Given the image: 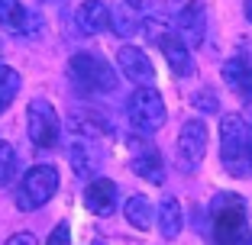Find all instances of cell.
I'll return each instance as SVG.
<instances>
[{"instance_id": "1", "label": "cell", "mask_w": 252, "mask_h": 245, "mask_svg": "<svg viewBox=\"0 0 252 245\" xmlns=\"http://www.w3.org/2000/svg\"><path fill=\"white\" fill-rule=\"evenodd\" d=\"M210 223L217 245H246V203L239 193H217L210 200Z\"/></svg>"}, {"instance_id": "2", "label": "cell", "mask_w": 252, "mask_h": 245, "mask_svg": "<svg viewBox=\"0 0 252 245\" xmlns=\"http://www.w3.org/2000/svg\"><path fill=\"white\" fill-rule=\"evenodd\" d=\"M220 158L230 168V174L246 178L252 171L249 164V126L243 116H223L220 119Z\"/></svg>"}, {"instance_id": "3", "label": "cell", "mask_w": 252, "mask_h": 245, "mask_svg": "<svg viewBox=\"0 0 252 245\" xmlns=\"http://www.w3.org/2000/svg\"><path fill=\"white\" fill-rule=\"evenodd\" d=\"M68 71H71V81L84 94H110V90H117V75L100 55L78 52L68 61Z\"/></svg>"}, {"instance_id": "4", "label": "cell", "mask_w": 252, "mask_h": 245, "mask_svg": "<svg viewBox=\"0 0 252 245\" xmlns=\"http://www.w3.org/2000/svg\"><path fill=\"white\" fill-rule=\"evenodd\" d=\"M55 191H59V171L52 164H36V168H30L23 174L20 187H16V207L32 213V210L45 207L52 200Z\"/></svg>"}, {"instance_id": "5", "label": "cell", "mask_w": 252, "mask_h": 245, "mask_svg": "<svg viewBox=\"0 0 252 245\" xmlns=\"http://www.w3.org/2000/svg\"><path fill=\"white\" fill-rule=\"evenodd\" d=\"M126 113H129V123H133L139 133H156L165 126V104L158 90L152 84H142L129 94L126 100Z\"/></svg>"}, {"instance_id": "6", "label": "cell", "mask_w": 252, "mask_h": 245, "mask_svg": "<svg viewBox=\"0 0 252 245\" xmlns=\"http://www.w3.org/2000/svg\"><path fill=\"white\" fill-rule=\"evenodd\" d=\"M59 113H55V107L49 104V100H42V97H36V100H30V107H26V133H30L32 145L36 149H55V142H59Z\"/></svg>"}, {"instance_id": "7", "label": "cell", "mask_w": 252, "mask_h": 245, "mask_svg": "<svg viewBox=\"0 0 252 245\" xmlns=\"http://www.w3.org/2000/svg\"><path fill=\"white\" fill-rule=\"evenodd\" d=\"M207 155V123L188 119L178 133V164L185 171H194Z\"/></svg>"}, {"instance_id": "8", "label": "cell", "mask_w": 252, "mask_h": 245, "mask_svg": "<svg viewBox=\"0 0 252 245\" xmlns=\"http://www.w3.org/2000/svg\"><path fill=\"white\" fill-rule=\"evenodd\" d=\"M117 65H120V71H123L129 81H136L139 87L156 81V65H152V58H149L142 49H136V45H120Z\"/></svg>"}, {"instance_id": "9", "label": "cell", "mask_w": 252, "mask_h": 245, "mask_svg": "<svg viewBox=\"0 0 252 245\" xmlns=\"http://www.w3.org/2000/svg\"><path fill=\"white\" fill-rule=\"evenodd\" d=\"M129 145H133L129 168H133L139 178L152 181V184H162V181H165V164H162L158 149H152V145H149V142H142V139H129Z\"/></svg>"}, {"instance_id": "10", "label": "cell", "mask_w": 252, "mask_h": 245, "mask_svg": "<svg viewBox=\"0 0 252 245\" xmlns=\"http://www.w3.org/2000/svg\"><path fill=\"white\" fill-rule=\"evenodd\" d=\"M175 29H178V39H185V45H200L204 36H207V20H204V7L197 0L185 3L175 16Z\"/></svg>"}, {"instance_id": "11", "label": "cell", "mask_w": 252, "mask_h": 245, "mask_svg": "<svg viewBox=\"0 0 252 245\" xmlns=\"http://www.w3.org/2000/svg\"><path fill=\"white\" fill-rule=\"evenodd\" d=\"M84 207L94 216H110L117 210V184L110 178H94L84 191Z\"/></svg>"}, {"instance_id": "12", "label": "cell", "mask_w": 252, "mask_h": 245, "mask_svg": "<svg viewBox=\"0 0 252 245\" xmlns=\"http://www.w3.org/2000/svg\"><path fill=\"white\" fill-rule=\"evenodd\" d=\"M158 49H162L168 68L175 71V78H191L194 75L191 45H185V39H178V36H162V39H158Z\"/></svg>"}, {"instance_id": "13", "label": "cell", "mask_w": 252, "mask_h": 245, "mask_svg": "<svg viewBox=\"0 0 252 245\" xmlns=\"http://www.w3.org/2000/svg\"><path fill=\"white\" fill-rule=\"evenodd\" d=\"M74 20H78V29L84 36H97V32H104L110 26V10H107L104 0H84Z\"/></svg>"}, {"instance_id": "14", "label": "cell", "mask_w": 252, "mask_h": 245, "mask_svg": "<svg viewBox=\"0 0 252 245\" xmlns=\"http://www.w3.org/2000/svg\"><path fill=\"white\" fill-rule=\"evenodd\" d=\"M71 168L81 178H88V174H94L100 168V152L94 149V139H84V136L71 139Z\"/></svg>"}, {"instance_id": "15", "label": "cell", "mask_w": 252, "mask_h": 245, "mask_svg": "<svg viewBox=\"0 0 252 245\" xmlns=\"http://www.w3.org/2000/svg\"><path fill=\"white\" fill-rule=\"evenodd\" d=\"M223 81L230 84L236 94L252 97V65L246 58H230L223 65Z\"/></svg>"}, {"instance_id": "16", "label": "cell", "mask_w": 252, "mask_h": 245, "mask_svg": "<svg viewBox=\"0 0 252 245\" xmlns=\"http://www.w3.org/2000/svg\"><path fill=\"white\" fill-rule=\"evenodd\" d=\"M181 226H185V213H181V203L178 200H162V207H158V232H162L165 239H175L181 232Z\"/></svg>"}, {"instance_id": "17", "label": "cell", "mask_w": 252, "mask_h": 245, "mask_svg": "<svg viewBox=\"0 0 252 245\" xmlns=\"http://www.w3.org/2000/svg\"><path fill=\"white\" fill-rule=\"evenodd\" d=\"M123 213H126V223L129 226H136V229H152V203L142 197V193H133L129 200H126V207H123Z\"/></svg>"}, {"instance_id": "18", "label": "cell", "mask_w": 252, "mask_h": 245, "mask_svg": "<svg viewBox=\"0 0 252 245\" xmlns=\"http://www.w3.org/2000/svg\"><path fill=\"white\" fill-rule=\"evenodd\" d=\"M139 16H142L139 10H133V7L123 0V7H117V10L110 13V29L117 32V36H123V39L133 36V32L139 29Z\"/></svg>"}, {"instance_id": "19", "label": "cell", "mask_w": 252, "mask_h": 245, "mask_svg": "<svg viewBox=\"0 0 252 245\" xmlns=\"http://www.w3.org/2000/svg\"><path fill=\"white\" fill-rule=\"evenodd\" d=\"M71 133L74 136H84V139H100V136H110V126H107L104 119H97V116H88V113H78L74 116L71 113Z\"/></svg>"}, {"instance_id": "20", "label": "cell", "mask_w": 252, "mask_h": 245, "mask_svg": "<svg viewBox=\"0 0 252 245\" xmlns=\"http://www.w3.org/2000/svg\"><path fill=\"white\" fill-rule=\"evenodd\" d=\"M0 26L7 32L26 29V10H23L20 0H0Z\"/></svg>"}, {"instance_id": "21", "label": "cell", "mask_w": 252, "mask_h": 245, "mask_svg": "<svg viewBox=\"0 0 252 245\" xmlns=\"http://www.w3.org/2000/svg\"><path fill=\"white\" fill-rule=\"evenodd\" d=\"M20 75H16V68L10 65H0V110H7L13 104V97L20 94Z\"/></svg>"}, {"instance_id": "22", "label": "cell", "mask_w": 252, "mask_h": 245, "mask_svg": "<svg viewBox=\"0 0 252 245\" xmlns=\"http://www.w3.org/2000/svg\"><path fill=\"white\" fill-rule=\"evenodd\" d=\"M13 174H16V152H13V145H10V142L0 139V187L10 184V181H13Z\"/></svg>"}, {"instance_id": "23", "label": "cell", "mask_w": 252, "mask_h": 245, "mask_svg": "<svg viewBox=\"0 0 252 245\" xmlns=\"http://www.w3.org/2000/svg\"><path fill=\"white\" fill-rule=\"evenodd\" d=\"M45 245H71V229H68V223H59L52 229V236L45 239Z\"/></svg>"}, {"instance_id": "24", "label": "cell", "mask_w": 252, "mask_h": 245, "mask_svg": "<svg viewBox=\"0 0 252 245\" xmlns=\"http://www.w3.org/2000/svg\"><path fill=\"white\" fill-rule=\"evenodd\" d=\"M194 107H197V110H210V113H214L217 110V100H214V94H210V90H207V94L200 90V94L194 97Z\"/></svg>"}, {"instance_id": "25", "label": "cell", "mask_w": 252, "mask_h": 245, "mask_svg": "<svg viewBox=\"0 0 252 245\" xmlns=\"http://www.w3.org/2000/svg\"><path fill=\"white\" fill-rule=\"evenodd\" d=\"M3 245H39V242H36V236H32V232H16V236H10Z\"/></svg>"}, {"instance_id": "26", "label": "cell", "mask_w": 252, "mask_h": 245, "mask_svg": "<svg viewBox=\"0 0 252 245\" xmlns=\"http://www.w3.org/2000/svg\"><path fill=\"white\" fill-rule=\"evenodd\" d=\"M133 10H139V13H149V10L156 7V0H126Z\"/></svg>"}, {"instance_id": "27", "label": "cell", "mask_w": 252, "mask_h": 245, "mask_svg": "<svg viewBox=\"0 0 252 245\" xmlns=\"http://www.w3.org/2000/svg\"><path fill=\"white\" fill-rule=\"evenodd\" d=\"M246 116L252 119V97H246ZM249 126H252V123H249Z\"/></svg>"}, {"instance_id": "28", "label": "cell", "mask_w": 252, "mask_h": 245, "mask_svg": "<svg viewBox=\"0 0 252 245\" xmlns=\"http://www.w3.org/2000/svg\"><path fill=\"white\" fill-rule=\"evenodd\" d=\"M246 20L252 23V0H246Z\"/></svg>"}, {"instance_id": "29", "label": "cell", "mask_w": 252, "mask_h": 245, "mask_svg": "<svg viewBox=\"0 0 252 245\" xmlns=\"http://www.w3.org/2000/svg\"><path fill=\"white\" fill-rule=\"evenodd\" d=\"M249 164H252V142H249Z\"/></svg>"}, {"instance_id": "30", "label": "cell", "mask_w": 252, "mask_h": 245, "mask_svg": "<svg viewBox=\"0 0 252 245\" xmlns=\"http://www.w3.org/2000/svg\"><path fill=\"white\" fill-rule=\"evenodd\" d=\"M246 242H249V245H252V236H249V239H246Z\"/></svg>"}]
</instances>
